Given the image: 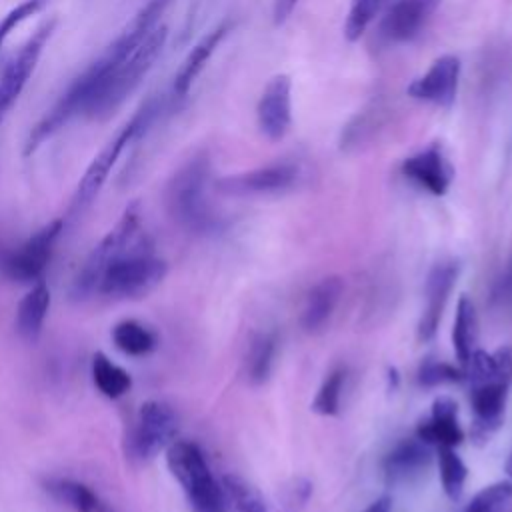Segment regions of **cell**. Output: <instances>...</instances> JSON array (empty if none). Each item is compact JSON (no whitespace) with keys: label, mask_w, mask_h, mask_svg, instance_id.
Returning a JSON list of instances; mask_svg holds the SVG:
<instances>
[{"label":"cell","mask_w":512,"mask_h":512,"mask_svg":"<svg viewBox=\"0 0 512 512\" xmlns=\"http://www.w3.org/2000/svg\"><path fill=\"white\" fill-rule=\"evenodd\" d=\"M90 376L96 390L110 400L122 398L132 388V376L128 374V370L118 366L104 352H96L92 356Z\"/></svg>","instance_id":"484cf974"},{"label":"cell","mask_w":512,"mask_h":512,"mask_svg":"<svg viewBox=\"0 0 512 512\" xmlns=\"http://www.w3.org/2000/svg\"><path fill=\"white\" fill-rule=\"evenodd\" d=\"M210 158L198 152L186 160L168 180L164 202L176 224L192 232H208L216 226V216L208 202Z\"/></svg>","instance_id":"3957f363"},{"label":"cell","mask_w":512,"mask_h":512,"mask_svg":"<svg viewBox=\"0 0 512 512\" xmlns=\"http://www.w3.org/2000/svg\"><path fill=\"white\" fill-rule=\"evenodd\" d=\"M300 178V168L292 162H274L248 172L230 174L214 182V188L226 196H260L290 190Z\"/></svg>","instance_id":"8fae6325"},{"label":"cell","mask_w":512,"mask_h":512,"mask_svg":"<svg viewBox=\"0 0 512 512\" xmlns=\"http://www.w3.org/2000/svg\"><path fill=\"white\" fill-rule=\"evenodd\" d=\"M464 380V370L442 362V360H424L418 368V384L424 388H436L442 384H454Z\"/></svg>","instance_id":"d6a6232c"},{"label":"cell","mask_w":512,"mask_h":512,"mask_svg":"<svg viewBox=\"0 0 512 512\" xmlns=\"http://www.w3.org/2000/svg\"><path fill=\"white\" fill-rule=\"evenodd\" d=\"M310 494H312V484L306 478H294L282 490V496H280L282 504H280V508L284 512H300L308 504Z\"/></svg>","instance_id":"e575fe53"},{"label":"cell","mask_w":512,"mask_h":512,"mask_svg":"<svg viewBox=\"0 0 512 512\" xmlns=\"http://www.w3.org/2000/svg\"><path fill=\"white\" fill-rule=\"evenodd\" d=\"M464 512H512V480L484 486L468 502Z\"/></svg>","instance_id":"4dcf8cb0"},{"label":"cell","mask_w":512,"mask_h":512,"mask_svg":"<svg viewBox=\"0 0 512 512\" xmlns=\"http://www.w3.org/2000/svg\"><path fill=\"white\" fill-rule=\"evenodd\" d=\"M476 342H478L476 308H474V302L466 294H462L456 304V316L452 326V346L462 366H466L472 352L476 350Z\"/></svg>","instance_id":"d4e9b609"},{"label":"cell","mask_w":512,"mask_h":512,"mask_svg":"<svg viewBox=\"0 0 512 512\" xmlns=\"http://www.w3.org/2000/svg\"><path fill=\"white\" fill-rule=\"evenodd\" d=\"M42 486L56 502L68 506L74 512H102V502L98 494L80 480L52 476L44 478Z\"/></svg>","instance_id":"603a6c76"},{"label":"cell","mask_w":512,"mask_h":512,"mask_svg":"<svg viewBox=\"0 0 512 512\" xmlns=\"http://www.w3.org/2000/svg\"><path fill=\"white\" fill-rule=\"evenodd\" d=\"M390 0H350L348 16L344 22V36L348 42H356L368 26L374 22L378 12L386 6Z\"/></svg>","instance_id":"1f68e13d"},{"label":"cell","mask_w":512,"mask_h":512,"mask_svg":"<svg viewBox=\"0 0 512 512\" xmlns=\"http://www.w3.org/2000/svg\"><path fill=\"white\" fill-rule=\"evenodd\" d=\"M420 438L430 448H456L464 440V430L458 422V404L450 396H438L432 402L430 416L416 428Z\"/></svg>","instance_id":"ac0fdd59"},{"label":"cell","mask_w":512,"mask_h":512,"mask_svg":"<svg viewBox=\"0 0 512 512\" xmlns=\"http://www.w3.org/2000/svg\"><path fill=\"white\" fill-rule=\"evenodd\" d=\"M50 302H52V294L44 280L32 284L30 290L22 296V300L16 306V318H14V328L22 340L34 344L40 338L44 320L50 310Z\"/></svg>","instance_id":"44dd1931"},{"label":"cell","mask_w":512,"mask_h":512,"mask_svg":"<svg viewBox=\"0 0 512 512\" xmlns=\"http://www.w3.org/2000/svg\"><path fill=\"white\" fill-rule=\"evenodd\" d=\"M260 132L276 142L282 140L292 126V82L288 74H276L268 80L256 106Z\"/></svg>","instance_id":"5bb4252c"},{"label":"cell","mask_w":512,"mask_h":512,"mask_svg":"<svg viewBox=\"0 0 512 512\" xmlns=\"http://www.w3.org/2000/svg\"><path fill=\"white\" fill-rule=\"evenodd\" d=\"M160 108H162V104H160L158 98L146 100L136 110V114L118 130V134L112 140H108L104 144V148L92 158V162L88 164L86 172L82 174V178L76 186V192L72 196V204H70V214L72 216L82 214L94 202V198L98 196V192L106 184V180H108L114 164L118 162L120 154L124 152V148L130 142H134L138 136H142L152 126V122L160 114Z\"/></svg>","instance_id":"5b68a950"},{"label":"cell","mask_w":512,"mask_h":512,"mask_svg":"<svg viewBox=\"0 0 512 512\" xmlns=\"http://www.w3.org/2000/svg\"><path fill=\"white\" fill-rule=\"evenodd\" d=\"M48 0H24L18 6H14L2 20H0V46L4 44V40L8 38V34L18 28L24 20H28L30 16H34L36 12H40L44 8Z\"/></svg>","instance_id":"836d02e7"},{"label":"cell","mask_w":512,"mask_h":512,"mask_svg":"<svg viewBox=\"0 0 512 512\" xmlns=\"http://www.w3.org/2000/svg\"><path fill=\"white\" fill-rule=\"evenodd\" d=\"M110 336H112L114 346L122 354L132 356V358L148 356L158 348V334L150 326H146L134 318H126V320H120L118 324H114Z\"/></svg>","instance_id":"cb8c5ba5"},{"label":"cell","mask_w":512,"mask_h":512,"mask_svg":"<svg viewBox=\"0 0 512 512\" xmlns=\"http://www.w3.org/2000/svg\"><path fill=\"white\" fill-rule=\"evenodd\" d=\"M360 512H392V498L388 494L376 498L374 502H370L364 510Z\"/></svg>","instance_id":"74e56055"},{"label":"cell","mask_w":512,"mask_h":512,"mask_svg":"<svg viewBox=\"0 0 512 512\" xmlns=\"http://www.w3.org/2000/svg\"><path fill=\"white\" fill-rule=\"evenodd\" d=\"M64 228V220H52L36 230L30 238H26L14 250H8L2 260L0 268L6 278L18 284H36L44 280V272L50 264L54 244Z\"/></svg>","instance_id":"30bf717a"},{"label":"cell","mask_w":512,"mask_h":512,"mask_svg":"<svg viewBox=\"0 0 512 512\" xmlns=\"http://www.w3.org/2000/svg\"><path fill=\"white\" fill-rule=\"evenodd\" d=\"M460 266L454 260L438 262L432 266L426 278V306L422 310L420 322H418V340L428 342L436 336L442 312L446 308V302L450 298V292L456 284Z\"/></svg>","instance_id":"e0dca14e"},{"label":"cell","mask_w":512,"mask_h":512,"mask_svg":"<svg viewBox=\"0 0 512 512\" xmlns=\"http://www.w3.org/2000/svg\"><path fill=\"white\" fill-rule=\"evenodd\" d=\"M56 26V20L44 22L20 48V52L6 64L2 76H0V120L8 112V108L16 102V98L22 94L28 78L32 76L42 50L52 36Z\"/></svg>","instance_id":"7c38bea8"},{"label":"cell","mask_w":512,"mask_h":512,"mask_svg":"<svg viewBox=\"0 0 512 512\" xmlns=\"http://www.w3.org/2000/svg\"><path fill=\"white\" fill-rule=\"evenodd\" d=\"M178 432V416L164 400H146L138 408L132 432L128 436V452L136 460H152L166 450Z\"/></svg>","instance_id":"9c48e42d"},{"label":"cell","mask_w":512,"mask_h":512,"mask_svg":"<svg viewBox=\"0 0 512 512\" xmlns=\"http://www.w3.org/2000/svg\"><path fill=\"white\" fill-rule=\"evenodd\" d=\"M142 234L144 232L140 228L138 202H132L130 206H126V210L122 212V216L118 218L114 228H110L104 234V238L84 258L82 266L78 268V272L74 274V278L70 282L68 296L74 302H82V300H88L90 296L98 294V284H100V278H102L104 270L108 268V264L114 258H118L120 254H124L126 250H130L140 240Z\"/></svg>","instance_id":"8992f818"},{"label":"cell","mask_w":512,"mask_h":512,"mask_svg":"<svg viewBox=\"0 0 512 512\" xmlns=\"http://www.w3.org/2000/svg\"><path fill=\"white\" fill-rule=\"evenodd\" d=\"M464 368L474 412L470 434L476 444H486L504 424L508 390L512 384V352L508 348L496 352L476 348Z\"/></svg>","instance_id":"7a4b0ae2"},{"label":"cell","mask_w":512,"mask_h":512,"mask_svg":"<svg viewBox=\"0 0 512 512\" xmlns=\"http://www.w3.org/2000/svg\"><path fill=\"white\" fill-rule=\"evenodd\" d=\"M166 464L194 512H224V490L216 482L198 444L174 440L166 448Z\"/></svg>","instance_id":"52a82bcc"},{"label":"cell","mask_w":512,"mask_h":512,"mask_svg":"<svg viewBox=\"0 0 512 512\" xmlns=\"http://www.w3.org/2000/svg\"><path fill=\"white\" fill-rule=\"evenodd\" d=\"M222 490L234 502L238 512H276L260 494V490L242 476L226 474L222 478Z\"/></svg>","instance_id":"f1b7e54d"},{"label":"cell","mask_w":512,"mask_h":512,"mask_svg":"<svg viewBox=\"0 0 512 512\" xmlns=\"http://www.w3.org/2000/svg\"><path fill=\"white\" fill-rule=\"evenodd\" d=\"M344 380H346L344 368H334L332 372H328L310 404V410L318 416H336L340 412Z\"/></svg>","instance_id":"f546056e"},{"label":"cell","mask_w":512,"mask_h":512,"mask_svg":"<svg viewBox=\"0 0 512 512\" xmlns=\"http://www.w3.org/2000/svg\"><path fill=\"white\" fill-rule=\"evenodd\" d=\"M492 304L494 306L512 304V262L506 266V270L496 278L492 286Z\"/></svg>","instance_id":"d590c367"},{"label":"cell","mask_w":512,"mask_h":512,"mask_svg":"<svg viewBox=\"0 0 512 512\" xmlns=\"http://www.w3.org/2000/svg\"><path fill=\"white\" fill-rule=\"evenodd\" d=\"M398 384H400V374H398V370L394 366H390L388 368V388L396 390Z\"/></svg>","instance_id":"f35d334b"},{"label":"cell","mask_w":512,"mask_h":512,"mask_svg":"<svg viewBox=\"0 0 512 512\" xmlns=\"http://www.w3.org/2000/svg\"><path fill=\"white\" fill-rule=\"evenodd\" d=\"M436 458L444 494L454 502L460 500L468 478V468L464 460L456 454L454 448H436Z\"/></svg>","instance_id":"83f0119b"},{"label":"cell","mask_w":512,"mask_h":512,"mask_svg":"<svg viewBox=\"0 0 512 512\" xmlns=\"http://www.w3.org/2000/svg\"><path fill=\"white\" fill-rule=\"evenodd\" d=\"M166 38H168V28L164 24H158L134 46V50L126 58H122L112 68L96 118L110 116L136 90V86L142 82V78L148 74L156 58L160 56L166 44Z\"/></svg>","instance_id":"ba28073f"},{"label":"cell","mask_w":512,"mask_h":512,"mask_svg":"<svg viewBox=\"0 0 512 512\" xmlns=\"http://www.w3.org/2000/svg\"><path fill=\"white\" fill-rule=\"evenodd\" d=\"M460 70V58L454 54H444L436 58L422 76L414 78L408 84L406 94L418 102L450 106L458 92Z\"/></svg>","instance_id":"9a60e30c"},{"label":"cell","mask_w":512,"mask_h":512,"mask_svg":"<svg viewBox=\"0 0 512 512\" xmlns=\"http://www.w3.org/2000/svg\"><path fill=\"white\" fill-rule=\"evenodd\" d=\"M506 472H508V476L512 478V454H510V458H508V462H506Z\"/></svg>","instance_id":"ab89813d"},{"label":"cell","mask_w":512,"mask_h":512,"mask_svg":"<svg viewBox=\"0 0 512 512\" xmlns=\"http://www.w3.org/2000/svg\"><path fill=\"white\" fill-rule=\"evenodd\" d=\"M432 462V448L420 438L400 440L382 460L388 486H398L420 476Z\"/></svg>","instance_id":"d6986e66"},{"label":"cell","mask_w":512,"mask_h":512,"mask_svg":"<svg viewBox=\"0 0 512 512\" xmlns=\"http://www.w3.org/2000/svg\"><path fill=\"white\" fill-rule=\"evenodd\" d=\"M442 0H390L386 6L378 34L388 44H402L414 40L428 24Z\"/></svg>","instance_id":"4fadbf2b"},{"label":"cell","mask_w":512,"mask_h":512,"mask_svg":"<svg viewBox=\"0 0 512 512\" xmlns=\"http://www.w3.org/2000/svg\"><path fill=\"white\" fill-rule=\"evenodd\" d=\"M342 292H344V280L340 276L320 278L306 294L304 308L300 314L302 328L310 334L322 330L330 320V316L334 314L342 298Z\"/></svg>","instance_id":"ffe728a7"},{"label":"cell","mask_w":512,"mask_h":512,"mask_svg":"<svg viewBox=\"0 0 512 512\" xmlns=\"http://www.w3.org/2000/svg\"><path fill=\"white\" fill-rule=\"evenodd\" d=\"M166 272V262L154 256L150 238L142 234L130 250L108 264L100 278L98 294L116 300H138L148 296L164 280Z\"/></svg>","instance_id":"277c9868"},{"label":"cell","mask_w":512,"mask_h":512,"mask_svg":"<svg viewBox=\"0 0 512 512\" xmlns=\"http://www.w3.org/2000/svg\"><path fill=\"white\" fill-rule=\"evenodd\" d=\"M170 2L172 0H148V4L140 8V12L122 30V34L106 48V52L96 62H92L78 78H74L72 84L64 90V94L56 100V104L32 126L24 142V156L36 152L50 136L64 128L72 118H96L112 68L122 58H126L152 28L158 26L160 16L164 14Z\"/></svg>","instance_id":"6da1fadb"},{"label":"cell","mask_w":512,"mask_h":512,"mask_svg":"<svg viewBox=\"0 0 512 512\" xmlns=\"http://www.w3.org/2000/svg\"><path fill=\"white\" fill-rule=\"evenodd\" d=\"M298 2L300 0H274V6H272V20H274V24L276 26L284 24L290 18V14H292V10L296 8Z\"/></svg>","instance_id":"8d00e7d4"},{"label":"cell","mask_w":512,"mask_h":512,"mask_svg":"<svg viewBox=\"0 0 512 512\" xmlns=\"http://www.w3.org/2000/svg\"><path fill=\"white\" fill-rule=\"evenodd\" d=\"M230 30V22H222L220 26H216L214 30H210L208 34H204L188 52V56L182 60L176 76H174V84H172V94L176 98H184L190 90V86L194 84V80L198 78V74L204 70L206 62L210 60V56L214 54V50L218 48V44L222 42V38L228 34Z\"/></svg>","instance_id":"7402d4cb"},{"label":"cell","mask_w":512,"mask_h":512,"mask_svg":"<svg viewBox=\"0 0 512 512\" xmlns=\"http://www.w3.org/2000/svg\"><path fill=\"white\" fill-rule=\"evenodd\" d=\"M400 172L406 180L414 182L432 196H444L454 178V168L438 142H432L424 150L408 156L402 162Z\"/></svg>","instance_id":"2e32d148"},{"label":"cell","mask_w":512,"mask_h":512,"mask_svg":"<svg viewBox=\"0 0 512 512\" xmlns=\"http://www.w3.org/2000/svg\"><path fill=\"white\" fill-rule=\"evenodd\" d=\"M276 344L278 342L274 332H260L250 340L246 354V376L254 386H260L270 378L276 356Z\"/></svg>","instance_id":"4316f807"}]
</instances>
